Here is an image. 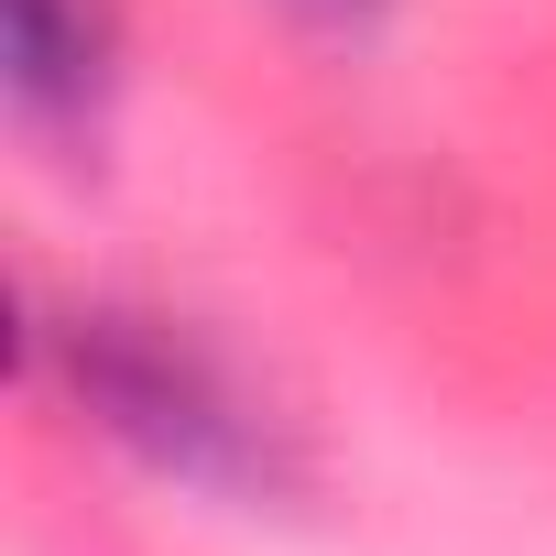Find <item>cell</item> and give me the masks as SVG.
Wrapping results in <instances>:
<instances>
[{
  "label": "cell",
  "instance_id": "obj_1",
  "mask_svg": "<svg viewBox=\"0 0 556 556\" xmlns=\"http://www.w3.org/2000/svg\"><path fill=\"white\" fill-rule=\"evenodd\" d=\"M55 361H66L77 404H88L121 447H142L164 480L229 491V502H285V491H295L285 426H273L197 339H175L164 317H121V306L66 317V328H55Z\"/></svg>",
  "mask_w": 556,
  "mask_h": 556
},
{
  "label": "cell",
  "instance_id": "obj_2",
  "mask_svg": "<svg viewBox=\"0 0 556 556\" xmlns=\"http://www.w3.org/2000/svg\"><path fill=\"white\" fill-rule=\"evenodd\" d=\"M23 121H88L110 88V0H0Z\"/></svg>",
  "mask_w": 556,
  "mask_h": 556
},
{
  "label": "cell",
  "instance_id": "obj_3",
  "mask_svg": "<svg viewBox=\"0 0 556 556\" xmlns=\"http://www.w3.org/2000/svg\"><path fill=\"white\" fill-rule=\"evenodd\" d=\"M328 12H371V0H328Z\"/></svg>",
  "mask_w": 556,
  "mask_h": 556
}]
</instances>
